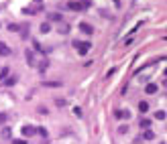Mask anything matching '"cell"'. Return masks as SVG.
<instances>
[{
	"label": "cell",
	"mask_w": 167,
	"mask_h": 144,
	"mask_svg": "<svg viewBox=\"0 0 167 144\" xmlns=\"http://www.w3.org/2000/svg\"><path fill=\"white\" fill-rule=\"evenodd\" d=\"M90 6H92L90 0H80V2H76V0H69V2H67V8L74 10V12H82V10L90 8Z\"/></svg>",
	"instance_id": "cell-1"
},
{
	"label": "cell",
	"mask_w": 167,
	"mask_h": 144,
	"mask_svg": "<svg viewBox=\"0 0 167 144\" xmlns=\"http://www.w3.org/2000/svg\"><path fill=\"white\" fill-rule=\"evenodd\" d=\"M74 47H76V51L80 55H86L90 49H92V43L90 41H74Z\"/></svg>",
	"instance_id": "cell-2"
},
{
	"label": "cell",
	"mask_w": 167,
	"mask_h": 144,
	"mask_svg": "<svg viewBox=\"0 0 167 144\" xmlns=\"http://www.w3.org/2000/svg\"><path fill=\"white\" fill-rule=\"evenodd\" d=\"M80 31H82L84 35H92V33H94V27L90 25V22H80Z\"/></svg>",
	"instance_id": "cell-3"
},
{
	"label": "cell",
	"mask_w": 167,
	"mask_h": 144,
	"mask_svg": "<svg viewBox=\"0 0 167 144\" xmlns=\"http://www.w3.org/2000/svg\"><path fill=\"white\" fill-rule=\"evenodd\" d=\"M157 89H159V85H157V83H147V85H145V93H149V95L157 93Z\"/></svg>",
	"instance_id": "cell-4"
},
{
	"label": "cell",
	"mask_w": 167,
	"mask_h": 144,
	"mask_svg": "<svg viewBox=\"0 0 167 144\" xmlns=\"http://www.w3.org/2000/svg\"><path fill=\"white\" fill-rule=\"evenodd\" d=\"M10 55V47H6V43L0 41V57H8Z\"/></svg>",
	"instance_id": "cell-5"
},
{
	"label": "cell",
	"mask_w": 167,
	"mask_h": 144,
	"mask_svg": "<svg viewBox=\"0 0 167 144\" xmlns=\"http://www.w3.org/2000/svg\"><path fill=\"white\" fill-rule=\"evenodd\" d=\"M33 134H37V128H33V126H22V136H33Z\"/></svg>",
	"instance_id": "cell-6"
},
{
	"label": "cell",
	"mask_w": 167,
	"mask_h": 144,
	"mask_svg": "<svg viewBox=\"0 0 167 144\" xmlns=\"http://www.w3.org/2000/svg\"><path fill=\"white\" fill-rule=\"evenodd\" d=\"M27 63H29L31 67H35V65H37V61H35V55H33V51H27Z\"/></svg>",
	"instance_id": "cell-7"
},
{
	"label": "cell",
	"mask_w": 167,
	"mask_h": 144,
	"mask_svg": "<svg viewBox=\"0 0 167 144\" xmlns=\"http://www.w3.org/2000/svg\"><path fill=\"white\" fill-rule=\"evenodd\" d=\"M139 126H141L143 130H149V128H151V120H147V118H143L141 122H139Z\"/></svg>",
	"instance_id": "cell-8"
},
{
	"label": "cell",
	"mask_w": 167,
	"mask_h": 144,
	"mask_svg": "<svg viewBox=\"0 0 167 144\" xmlns=\"http://www.w3.org/2000/svg\"><path fill=\"white\" fill-rule=\"evenodd\" d=\"M139 112L141 114H147L149 112V104L147 102H139Z\"/></svg>",
	"instance_id": "cell-9"
},
{
	"label": "cell",
	"mask_w": 167,
	"mask_h": 144,
	"mask_svg": "<svg viewBox=\"0 0 167 144\" xmlns=\"http://www.w3.org/2000/svg\"><path fill=\"white\" fill-rule=\"evenodd\" d=\"M39 31H41L43 35H47V33H49V31H51V25H49V22H43V25L39 27Z\"/></svg>",
	"instance_id": "cell-10"
},
{
	"label": "cell",
	"mask_w": 167,
	"mask_h": 144,
	"mask_svg": "<svg viewBox=\"0 0 167 144\" xmlns=\"http://www.w3.org/2000/svg\"><path fill=\"white\" fill-rule=\"evenodd\" d=\"M49 20H55V22H59V20H63V16H61L59 12H49Z\"/></svg>",
	"instance_id": "cell-11"
},
{
	"label": "cell",
	"mask_w": 167,
	"mask_h": 144,
	"mask_svg": "<svg viewBox=\"0 0 167 144\" xmlns=\"http://www.w3.org/2000/svg\"><path fill=\"white\" fill-rule=\"evenodd\" d=\"M45 87H61V81H43Z\"/></svg>",
	"instance_id": "cell-12"
},
{
	"label": "cell",
	"mask_w": 167,
	"mask_h": 144,
	"mask_svg": "<svg viewBox=\"0 0 167 144\" xmlns=\"http://www.w3.org/2000/svg\"><path fill=\"white\" fill-rule=\"evenodd\" d=\"M143 138H145V140H153L155 138V132L153 130H145V132H143Z\"/></svg>",
	"instance_id": "cell-13"
},
{
	"label": "cell",
	"mask_w": 167,
	"mask_h": 144,
	"mask_svg": "<svg viewBox=\"0 0 167 144\" xmlns=\"http://www.w3.org/2000/svg\"><path fill=\"white\" fill-rule=\"evenodd\" d=\"M114 116H116V118H130V114H128V112H120V110H116V112H114Z\"/></svg>",
	"instance_id": "cell-14"
},
{
	"label": "cell",
	"mask_w": 167,
	"mask_h": 144,
	"mask_svg": "<svg viewBox=\"0 0 167 144\" xmlns=\"http://www.w3.org/2000/svg\"><path fill=\"white\" fill-rule=\"evenodd\" d=\"M165 116H167V114H165L163 110H159V112H155V118H157V120H165Z\"/></svg>",
	"instance_id": "cell-15"
},
{
	"label": "cell",
	"mask_w": 167,
	"mask_h": 144,
	"mask_svg": "<svg viewBox=\"0 0 167 144\" xmlns=\"http://www.w3.org/2000/svg\"><path fill=\"white\" fill-rule=\"evenodd\" d=\"M67 31H69V25H65V22H63V25H61V29H59V33H61V35H65Z\"/></svg>",
	"instance_id": "cell-16"
},
{
	"label": "cell",
	"mask_w": 167,
	"mask_h": 144,
	"mask_svg": "<svg viewBox=\"0 0 167 144\" xmlns=\"http://www.w3.org/2000/svg\"><path fill=\"white\" fill-rule=\"evenodd\" d=\"M8 31H12V33H16V31H18V25H8Z\"/></svg>",
	"instance_id": "cell-17"
},
{
	"label": "cell",
	"mask_w": 167,
	"mask_h": 144,
	"mask_svg": "<svg viewBox=\"0 0 167 144\" xmlns=\"http://www.w3.org/2000/svg\"><path fill=\"white\" fill-rule=\"evenodd\" d=\"M4 83H6V85H14V83H16V77H12V79H6Z\"/></svg>",
	"instance_id": "cell-18"
},
{
	"label": "cell",
	"mask_w": 167,
	"mask_h": 144,
	"mask_svg": "<svg viewBox=\"0 0 167 144\" xmlns=\"http://www.w3.org/2000/svg\"><path fill=\"white\" fill-rule=\"evenodd\" d=\"M37 134H41V136H47V130H45V128H37Z\"/></svg>",
	"instance_id": "cell-19"
},
{
	"label": "cell",
	"mask_w": 167,
	"mask_h": 144,
	"mask_svg": "<svg viewBox=\"0 0 167 144\" xmlns=\"http://www.w3.org/2000/svg\"><path fill=\"white\" fill-rule=\"evenodd\" d=\"M2 136L8 138V136H10V128H4V130H2Z\"/></svg>",
	"instance_id": "cell-20"
},
{
	"label": "cell",
	"mask_w": 167,
	"mask_h": 144,
	"mask_svg": "<svg viewBox=\"0 0 167 144\" xmlns=\"http://www.w3.org/2000/svg\"><path fill=\"white\" fill-rule=\"evenodd\" d=\"M14 144H27V140H22V138H16V140H12Z\"/></svg>",
	"instance_id": "cell-21"
},
{
	"label": "cell",
	"mask_w": 167,
	"mask_h": 144,
	"mask_svg": "<svg viewBox=\"0 0 167 144\" xmlns=\"http://www.w3.org/2000/svg\"><path fill=\"white\" fill-rule=\"evenodd\" d=\"M6 75H8V69H6V67H4V69H2V71H0V77H6Z\"/></svg>",
	"instance_id": "cell-22"
},
{
	"label": "cell",
	"mask_w": 167,
	"mask_h": 144,
	"mask_svg": "<svg viewBox=\"0 0 167 144\" xmlns=\"http://www.w3.org/2000/svg\"><path fill=\"white\" fill-rule=\"evenodd\" d=\"M74 114H76L78 118H82V110H80V108H74Z\"/></svg>",
	"instance_id": "cell-23"
},
{
	"label": "cell",
	"mask_w": 167,
	"mask_h": 144,
	"mask_svg": "<svg viewBox=\"0 0 167 144\" xmlns=\"http://www.w3.org/2000/svg\"><path fill=\"white\" fill-rule=\"evenodd\" d=\"M126 130H128L126 126H120V128H118V132H120V134H126Z\"/></svg>",
	"instance_id": "cell-24"
},
{
	"label": "cell",
	"mask_w": 167,
	"mask_h": 144,
	"mask_svg": "<svg viewBox=\"0 0 167 144\" xmlns=\"http://www.w3.org/2000/svg\"><path fill=\"white\" fill-rule=\"evenodd\" d=\"M4 120H6V116H4V114H0V126L4 124Z\"/></svg>",
	"instance_id": "cell-25"
},
{
	"label": "cell",
	"mask_w": 167,
	"mask_h": 144,
	"mask_svg": "<svg viewBox=\"0 0 167 144\" xmlns=\"http://www.w3.org/2000/svg\"><path fill=\"white\" fill-rule=\"evenodd\" d=\"M163 75H165V77H167V69H165V71H163Z\"/></svg>",
	"instance_id": "cell-26"
},
{
	"label": "cell",
	"mask_w": 167,
	"mask_h": 144,
	"mask_svg": "<svg viewBox=\"0 0 167 144\" xmlns=\"http://www.w3.org/2000/svg\"><path fill=\"white\" fill-rule=\"evenodd\" d=\"M165 83H167V81H165Z\"/></svg>",
	"instance_id": "cell-27"
}]
</instances>
